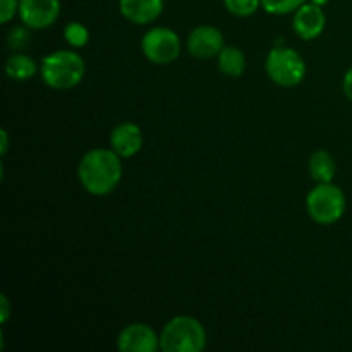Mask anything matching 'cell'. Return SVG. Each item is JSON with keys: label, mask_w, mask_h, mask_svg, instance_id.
Wrapping results in <instances>:
<instances>
[{"label": "cell", "mask_w": 352, "mask_h": 352, "mask_svg": "<svg viewBox=\"0 0 352 352\" xmlns=\"http://www.w3.org/2000/svg\"><path fill=\"white\" fill-rule=\"evenodd\" d=\"M346 195L333 182L316 184L306 196V210L313 222L320 226H332L342 219L346 212Z\"/></svg>", "instance_id": "cell-4"}, {"label": "cell", "mask_w": 352, "mask_h": 352, "mask_svg": "<svg viewBox=\"0 0 352 352\" xmlns=\"http://www.w3.org/2000/svg\"><path fill=\"white\" fill-rule=\"evenodd\" d=\"M265 71L272 82L284 88H292L301 85L306 78V62L294 48L274 47L265 60Z\"/></svg>", "instance_id": "cell-5"}, {"label": "cell", "mask_w": 352, "mask_h": 352, "mask_svg": "<svg viewBox=\"0 0 352 352\" xmlns=\"http://www.w3.org/2000/svg\"><path fill=\"white\" fill-rule=\"evenodd\" d=\"M302 3H306V0H261V7L265 12L274 14V16L296 12Z\"/></svg>", "instance_id": "cell-17"}, {"label": "cell", "mask_w": 352, "mask_h": 352, "mask_svg": "<svg viewBox=\"0 0 352 352\" xmlns=\"http://www.w3.org/2000/svg\"><path fill=\"white\" fill-rule=\"evenodd\" d=\"M327 26V17L323 12V7L316 6L313 2H306L294 12L292 19V30L301 40L311 41L322 36Z\"/></svg>", "instance_id": "cell-10"}, {"label": "cell", "mask_w": 352, "mask_h": 352, "mask_svg": "<svg viewBox=\"0 0 352 352\" xmlns=\"http://www.w3.org/2000/svg\"><path fill=\"white\" fill-rule=\"evenodd\" d=\"M223 47L226 43H223L222 31L210 24L196 26L186 38V48H188L189 55L195 58H201V60L219 57Z\"/></svg>", "instance_id": "cell-7"}, {"label": "cell", "mask_w": 352, "mask_h": 352, "mask_svg": "<svg viewBox=\"0 0 352 352\" xmlns=\"http://www.w3.org/2000/svg\"><path fill=\"white\" fill-rule=\"evenodd\" d=\"M143 55L155 65H168L181 55V38L170 28L155 26L141 38Z\"/></svg>", "instance_id": "cell-6"}, {"label": "cell", "mask_w": 352, "mask_h": 352, "mask_svg": "<svg viewBox=\"0 0 352 352\" xmlns=\"http://www.w3.org/2000/svg\"><path fill=\"white\" fill-rule=\"evenodd\" d=\"M117 349L120 352H157L160 349V336L146 323H131L120 330Z\"/></svg>", "instance_id": "cell-9"}, {"label": "cell", "mask_w": 352, "mask_h": 352, "mask_svg": "<svg viewBox=\"0 0 352 352\" xmlns=\"http://www.w3.org/2000/svg\"><path fill=\"white\" fill-rule=\"evenodd\" d=\"M17 12H19V0H0V23H10Z\"/></svg>", "instance_id": "cell-20"}, {"label": "cell", "mask_w": 352, "mask_h": 352, "mask_svg": "<svg viewBox=\"0 0 352 352\" xmlns=\"http://www.w3.org/2000/svg\"><path fill=\"white\" fill-rule=\"evenodd\" d=\"M6 74L7 78L12 79V81H30L31 78H34V74L38 72V64L34 62L33 57L23 54V52H17V54L10 55L6 60Z\"/></svg>", "instance_id": "cell-14"}, {"label": "cell", "mask_w": 352, "mask_h": 352, "mask_svg": "<svg viewBox=\"0 0 352 352\" xmlns=\"http://www.w3.org/2000/svg\"><path fill=\"white\" fill-rule=\"evenodd\" d=\"M122 158L112 148H95L82 155L79 160V184L93 196H107L116 191L122 181Z\"/></svg>", "instance_id": "cell-1"}, {"label": "cell", "mask_w": 352, "mask_h": 352, "mask_svg": "<svg viewBox=\"0 0 352 352\" xmlns=\"http://www.w3.org/2000/svg\"><path fill=\"white\" fill-rule=\"evenodd\" d=\"M217 65L227 78H241L246 71V55L237 47H223L217 57Z\"/></svg>", "instance_id": "cell-15"}, {"label": "cell", "mask_w": 352, "mask_h": 352, "mask_svg": "<svg viewBox=\"0 0 352 352\" xmlns=\"http://www.w3.org/2000/svg\"><path fill=\"white\" fill-rule=\"evenodd\" d=\"M19 19L31 30L50 28L60 16V0H19Z\"/></svg>", "instance_id": "cell-8"}, {"label": "cell", "mask_w": 352, "mask_h": 352, "mask_svg": "<svg viewBox=\"0 0 352 352\" xmlns=\"http://www.w3.org/2000/svg\"><path fill=\"white\" fill-rule=\"evenodd\" d=\"M31 28H28L26 24L23 26H14L10 28L9 33H7V47L10 50H24V48L30 45L31 41V33H30Z\"/></svg>", "instance_id": "cell-19"}, {"label": "cell", "mask_w": 352, "mask_h": 352, "mask_svg": "<svg viewBox=\"0 0 352 352\" xmlns=\"http://www.w3.org/2000/svg\"><path fill=\"white\" fill-rule=\"evenodd\" d=\"M206 342L205 327L192 316H175L160 332V351L164 352H201Z\"/></svg>", "instance_id": "cell-3"}, {"label": "cell", "mask_w": 352, "mask_h": 352, "mask_svg": "<svg viewBox=\"0 0 352 352\" xmlns=\"http://www.w3.org/2000/svg\"><path fill=\"white\" fill-rule=\"evenodd\" d=\"M0 302H2V308H0V322L7 323L10 318V302L9 298L6 294L0 296Z\"/></svg>", "instance_id": "cell-21"}, {"label": "cell", "mask_w": 352, "mask_h": 352, "mask_svg": "<svg viewBox=\"0 0 352 352\" xmlns=\"http://www.w3.org/2000/svg\"><path fill=\"white\" fill-rule=\"evenodd\" d=\"M311 2L316 3V6L323 7V6H327V3H329V0H311Z\"/></svg>", "instance_id": "cell-24"}, {"label": "cell", "mask_w": 352, "mask_h": 352, "mask_svg": "<svg viewBox=\"0 0 352 352\" xmlns=\"http://www.w3.org/2000/svg\"><path fill=\"white\" fill-rule=\"evenodd\" d=\"M64 40L71 45L72 48H82L88 45L89 41V31L85 24L72 21V23L65 24L64 28Z\"/></svg>", "instance_id": "cell-16"}, {"label": "cell", "mask_w": 352, "mask_h": 352, "mask_svg": "<svg viewBox=\"0 0 352 352\" xmlns=\"http://www.w3.org/2000/svg\"><path fill=\"white\" fill-rule=\"evenodd\" d=\"M223 6L237 17H250L261 7V0H223Z\"/></svg>", "instance_id": "cell-18"}, {"label": "cell", "mask_w": 352, "mask_h": 352, "mask_svg": "<svg viewBox=\"0 0 352 352\" xmlns=\"http://www.w3.org/2000/svg\"><path fill=\"white\" fill-rule=\"evenodd\" d=\"M110 148L120 158H131L143 148V133L134 122H120L110 133Z\"/></svg>", "instance_id": "cell-11"}, {"label": "cell", "mask_w": 352, "mask_h": 352, "mask_svg": "<svg viewBox=\"0 0 352 352\" xmlns=\"http://www.w3.org/2000/svg\"><path fill=\"white\" fill-rule=\"evenodd\" d=\"M119 10L129 23L144 26L160 17L164 0H119Z\"/></svg>", "instance_id": "cell-12"}, {"label": "cell", "mask_w": 352, "mask_h": 352, "mask_svg": "<svg viewBox=\"0 0 352 352\" xmlns=\"http://www.w3.org/2000/svg\"><path fill=\"white\" fill-rule=\"evenodd\" d=\"M342 89L344 95L352 102V67L347 69V72L344 74V81H342Z\"/></svg>", "instance_id": "cell-22"}, {"label": "cell", "mask_w": 352, "mask_h": 352, "mask_svg": "<svg viewBox=\"0 0 352 352\" xmlns=\"http://www.w3.org/2000/svg\"><path fill=\"white\" fill-rule=\"evenodd\" d=\"M0 138H2V144H0V153L6 155L9 150V133L6 129L0 131Z\"/></svg>", "instance_id": "cell-23"}, {"label": "cell", "mask_w": 352, "mask_h": 352, "mask_svg": "<svg viewBox=\"0 0 352 352\" xmlns=\"http://www.w3.org/2000/svg\"><path fill=\"white\" fill-rule=\"evenodd\" d=\"M41 79L55 91L72 89L82 81L86 65L81 55L72 50H57L41 60Z\"/></svg>", "instance_id": "cell-2"}, {"label": "cell", "mask_w": 352, "mask_h": 352, "mask_svg": "<svg viewBox=\"0 0 352 352\" xmlns=\"http://www.w3.org/2000/svg\"><path fill=\"white\" fill-rule=\"evenodd\" d=\"M309 175L316 184L332 182L337 174V165L332 155L327 150H318L309 157Z\"/></svg>", "instance_id": "cell-13"}]
</instances>
